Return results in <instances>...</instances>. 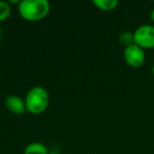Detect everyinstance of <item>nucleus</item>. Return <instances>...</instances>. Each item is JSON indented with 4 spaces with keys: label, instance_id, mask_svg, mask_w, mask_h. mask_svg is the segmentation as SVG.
I'll return each instance as SVG.
<instances>
[{
    "label": "nucleus",
    "instance_id": "f257e3e1",
    "mask_svg": "<svg viewBox=\"0 0 154 154\" xmlns=\"http://www.w3.org/2000/svg\"><path fill=\"white\" fill-rule=\"evenodd\" d=\"M51 11L47 0H22L18 3V13L22 19L36 22L45 19Z\"/></svg>",
    "mask_w": 154,
    "mask_h": 154
},
{
    "label": "nucleus",
    "instance_id": "f03ea898",
    "mask_svg": "<svg viewBox=\"0 0 154 154\" xmlns=\"http://www.w3.org/2000/svg\"><path fill=\"white\" fill-rule=\"evenodd\" d=\"M24 103H26V112L38 115L43 113L49 107L50 95L43 87H33L26 93Z\"/></svg>",
    "mask_w": 154,
    "mask_h": 154
},
{
    "label": "nucleus",
    "instance_id": "7ed1b4c3",
    "mask_svg": "<svg viewBox=\"0 0 154 154\" xmlns=\"http://www.w3.org/2000/svg\"><path fill=\"white\" fill-rule=\"evenodd\" d=\"M134 43L143 50L154 49V26L143 24L133 32Z\"/></svg>",
    "mask_w": 154,
    "mask_h": 154
},
{
    "label": "nucleus",
    "instance_id": "20e7f679",
    "mask_svg": "<svg viewBox=\"0 0 154 154\" xmlns=\"http://www.w3.org/2000/svg\"><path fill=\"white\" fill-rule=\"evenodd\" d=\"M124 60L130 68L138 69L146 61V52L135 43L125 48Z\"/></svg>",
    "mask_w": 154,
    "mask_h": 154
},
{
    "label": "nucleus",
    "instance_id": "39448f33",
    "mask_svg": "<svg viewBox=\"0 0 154 154\" xmlns=\"http://www.w3.org/2000/svg\"><path fill=\"white\" fill-rule=\"evenodd\" d=\"M5 106L11 113L15 115H21L26 112L24 99L17 95H10L5 99Z\"/></svg>",
    "mask_w": 154,
    "mask_h": 154
},
{
    "label": "nucleus",
    "instance_id": "423d86ee",
    "mask_svg": "<svg viewBox=\"0 0 154 154\" xmlns=\"http://www.w3.org/2000/svg\"><path fill=\"white\" fill-rule=\"evenodd\" d=\"M47 146L39 141L30 143L23 150V154H49Z\"/></svg>",
    "mask_w": 154,
    "mask_h": 154
},
{
    "label": "nucleus",
    "instance_id": "0eeeda50",
    "mask_svg": "<svg viewBox=\"0 0 154 154\" xmlns=\"http://www.w3.org/2000/svg\"><path fill=\"white\" fill-rule=\"evenodd\" d=\"M93 5L103 12H111L118 7L119 2L117 0H93Z\"/></svg>",
    "mask_w": 154,
    "mask_h": 154
},
{
    "label": "nucleus",
    "instance_id": "6e6552de",
    "mask_svg": "<svg viewBox=\"0 0 154 154\" xmlns=\"http://www.w3.org/2000/svg\"><path fill=\"white\" fill-rule=\"evenodd\" d=\"M118 41L125 48L129 47V45L134 43V34H133V32H130V31H124L118 36Z\"/></svg>",
    "mask_w": 154,
    "mask_h": 154
},
{
    "label": "nucleus",
    "instance_id": "1a4fd4ad",
    "mask_svg": "<svg viewBox=\"0 0 154 154\" xmlns=\"http://www.w3.org/2000/svg\"><path fill=\"white\" fill-rule=\"evenodd\" d=\"M12 13V8L8 1H0V22L5 21Z\"/></svg>",
    "mask_w": 154,
    "mask_h": 154
},
{
    "label": "nucleus",
    "instance_id": "9d476101",
    "mask_svg": "<svg viewBox=\"0 0 154 154\" xmlns=\"http://www.w3.org/2000/svg\"><path fill=\"white\" fill-rule=\"evenodd\" d=\"M150 19H151V21L154 23V8L152 9L151 13H150Z\"/></svg>",
    "mask_w": 154,
    "mask_h": 154
},
{
    "label": "nucleus",
    "instance_id": "9b49d317",
    "mask_svg": "<svg viewBox=\"0 0 154 154\" xmlns=\"http://www.w3.org/2000/svg\"><path fill=\"white\" fill-rule=\"evenodd\" d=\"M151 73H152V75H153V77H154V62H153V64H152V66H151Z\"/></svg>",
    "mask_w": 154,
    "mask_h": 154
},
{
    "label": "nucleus",
    "instance_id": "f8f14e48",
    "mask_svg": "<svg viewBox=\"0 0 154 154\" xmlns=\"http://www.w3.org/2000/svg\"><path fill=\"white\" fill-rule=\"evenodd\" d=\"M49 154H60V153H58V152H50Z\"/></svg>",
    "mask_w": 154,
    "mask_h": 154
},
{
    "label": "nucleus",
    "instance_id": "ddd939ff",
    "mask_svg": "<svg viewBox=\"0 0 154 154\" xmlns=\"http://www.w3.org/2000/svg\"><path fill=\"white\" fill-rule=\"evenodd\" d=\"M0 37H1V29H0Z\"/></svg>",
    "mask_w": 154,
    "mask_h": 154
}]
</instances>
